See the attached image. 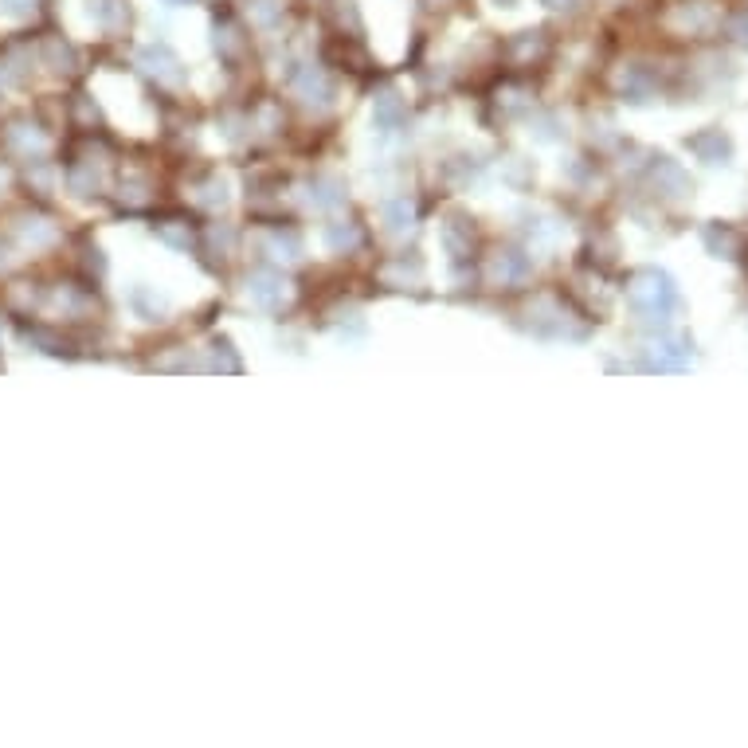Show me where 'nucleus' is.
Here are the masks:
<instances>
[{"label": "nucleus", "mask_w": 748, "mask_h": 748, "mask_svg": "<svg viewBox=\"0 0 748 748\" xmlns=\"http://www.w3.org/2000/svg\"><path fill=\"white\" fill-rule=\"evenodd\" d=\"M627 298H631V306H635V314H639L643 322H666V314H670L674 302H678L674 282L666 279L662 271H643V275H635Z\"/></svg>", "instance_id": "obj_1"}, {"label": "nucleus", "mask_w": 748, "mask_h": 748, "mask_svg": "<svg viewBox=\"0 0 748 748\" xmlns=\"http://www.w3.org/2000/svg\"><path fill=\"white\" fill-rule=\"evenodd\" d=\"M690 145H694V153H702L709 165H725V157H729V141L721 138V130H709V134L694 138Z\"/></svg>", "instance_id": "obj_2"}, {"label": "nucleus", "mask_w": 748, "mask_h": 748, "mask_svg": "<svg viewBox=\"0 0 748 748\" xmlns=\"http://www.w3.org/2000/svg\"><path fill=\"white\" fill-rule=\"evenodd\" d=\"M705 243H709V251H717V255H725V259H733L737 255V235L729 232V228H709L705 232Z\"/></svg>", "instance_id": "obj_3"}, {"label": "nucleus", "mask_w": 748, "mask_h": 748, "mask_svg": "<svg viewBox=\"0 0 748 748\" xmlns=\"http://www.w3.org/2000/svg\"><path fill=\"white\" fill-rule=\"evenodd\" d=\"M251 290H255V298H259V302H275V294H279L271 279H255V286H251Z\"/></svg>", "instance_id": "obj_4"}, {"label": "nucleus", "mask_w": 748, "mask_h": 748, "mask_svg": "<svg viewBox=\"0 0 748 748\" xmlns=\"http://www.w3.org/2000/svg\"><path fill=\"white\" fill-rule=\"evenodd\" d=\"M733 36H737V44H745V47H748V12H745V16H737V20H733Z\"/></svg>", "instance_id": "obj_5"}, {"label": "nucleus", "mask_w": 748, "mask_h": 748, "mask_svg": "<svg viewBox=\"0 0 748 748\" xmlns=\"http://www.w3.org/2000/svg\"><path fill=\"white\" fill-rule=\"evenodd\" d=\"M545 4H553V8H568V4H576V0H545Z\"/></svg>", "instance_id": "obj_6"}]
</instances>
